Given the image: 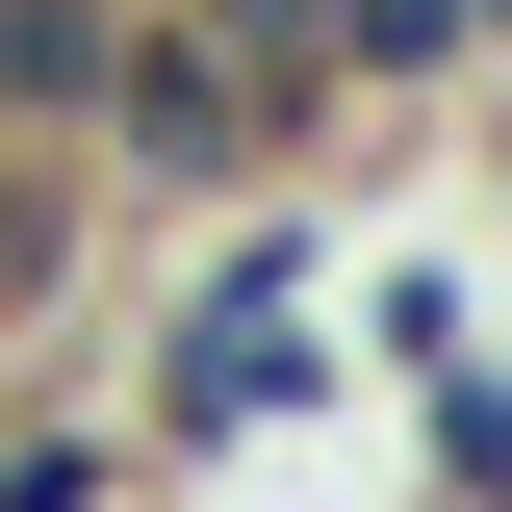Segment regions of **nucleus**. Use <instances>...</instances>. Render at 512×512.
I'll list each match as a JSON object with an SVG mask.
<instances>
[{
	"mask_svg": "<svg viewBox=\"0 0 512 512\" xmlns=\"http://www.w3.org/2000/svg\"><path fill=\"white\" fill-rule=\"evenodd\" d=\"M384 410H410V461H436V512H512V359H487V333H461V359H410Z\"/></svg>",
	"mask_w": 512,
	"mask_h": 512,
	"instance_id": "20e7f679",
	"label": "nucleus"
},
{
	"mask_svg": "<svg viewBox=\"0 0 512 512\" xmlns=\"http://www.w3.org/2000/svg\"><path fill=\"white\" fill-rule=\"evenodd\" d=\"M333 128H359V103H333L308 52H256L231 0H154L77 154H103V205H128V231H205V205H282V180L333 154Z\"/></svg>",
	"mask_w": 512,
	"mask_h": 512,
	"instance_id": "f03ea898",
	"label": "nucleus"
},
{
	"mask_svg": "<svg viewBox=\"0 0 512 512\" xmlns=\"http://www.w3.org/2000/svg\"><path fill=\"white\" fill-rule=\"evenodd\" d=\"M128 436H154V487H205V461H256V436H308L333 384H359V333H333V205L282 180V205H205V256H180V308L128 333Z\"/></svg>",
	"mask_w": 512,
	"mask_h": 512,
	"instance_id": "f257e3e1",
	"label": "nucleus"
},
{
	"mask_svg": "<svg viewBox=\"0 0 512 512\" xmlns=\"http://www.w3.org/2000/svg\"><path fill=\"white\" fill-rule=\"evenodd\" d=\"M461 26H487V77H512V0H461Z\"/></svg>",
	"mask_w": 512,
	"mask_h": 512,
	"instance_id": "423d86ee",
	"label": "nucleus"
},
{
	"mask_svg": "<svg viewBox=\"0 0 512 512\" xmlns=\"http://www.w3.org/2000/svg\"><path fill=\"white\" fill-rule=\"evenodd\" d=\"M103 256H128L103 154H26V128H0V359H26V333H103Z\"/></svg>",
	"mask_w": 512,
	"mask_h": 512,
	"instance_id": "7ed1b4c3",
	"label": "nucleus"
},
{
	"mask_svg": "<svg viewBox=\"0 0 512 512\" xmlns=\"http://www.w3.org/2000/svg\"><path fill=\"white\" fill-rule=\"evenodd\" d=\"M461 333H487V282H461V256H384V282H359V384L461 359Z\"/></svg>",
	"mask_w": 512,
	"mask_h": 512,
	"instance_id": "39448f33",
	"label": "nucleus"
}]
</instances>
